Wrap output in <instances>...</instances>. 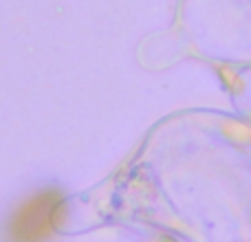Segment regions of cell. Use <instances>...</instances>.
<instances>
[{"mask_svg":"<svg viewBox=\"0 0 251 242\" xmlns=\"http://www.w3.org/2000/svg\"><path fill=\"white\" fill-rule=\"evenodd\" d=\"M66 218V196L47 187L16 205L2 227V242H51Z\"/></svg>","mask_w":251,"mask_h":242,"instance_id":"obj_1","label":"cell"}]
</instances>
